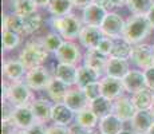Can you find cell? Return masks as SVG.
<instances>
[{
  "instance_id": "1",
  "label": "cell",
  "mask_w": 154,
  "mask_h": 134,
  "mask_svg": "<svg viewBox=\"0 0 154 134\" xmlns=\"http://www.w3.org/2000/svg\"><path fill=\"white\" fill-rule=\"evenodd\" d=\"M47 58H48V51L44 48L40 38L27 42L19 54V61L27 70H31V68L38 66H43Z\"/></svg>"
},
{
  "instance_id": "2",
  "label": "cell",
  "mask_w": 154,
  "mask_h": 134,
  "mask_svg": "<svg viewBox=\"0 0 154 134\" xmlns=\"http://www.w3.org/2000/svg\"><path fill=\"white\" fill-rule=\"evenodd\" d=\"M152 26L147 22L146 16H140V15H133L126 20L125 31H123L122 38L127 42L135 46V44L142 43V40L149 36L152 31Z\"/></svg>"
},
{
  "instance_id": "3",
  "label": "cell",
  "mask_w": 154,
  "mask_h": 134,
  "mask_svg": "<svg viewBox=\"0 0 154 134\" xmlns=\"http://www.w3.org/2000/svg\"><path fill=\"white\" fill-rule=\"evenodd\" d=\"M3 99H8L15 107L27 106L32 102V90L22 80L3 82Z\"/></svg>"
},
{
  "instance_id": "4",
  "label": "cell",
  "mask_w": 154,
  "mask_h": 134,
  "mask_svg": "<svg viewBox=\"0 0 154 134\" xmlns=\"http://www.w3.org/2000/svg\"><path fill=\"white\" fill-rule=\"evenodd\" d=\"M51 26L55 30V32H58L64 40L76 39L79 36V34H81L82 28H83L82 22L74 14H69L66 16H60V17L52 16Z\"/></svg>"
},
{
  "instance_id": "5",
  "label": "cell",
  "mask_w": 154,
  "mask_h": 134,
  "mask_svg": "<svg viewBox=\"0 0 154 134\" xmlns=\"http://www.w3.org/2000/svg\"><path fill=\"white\" fill-rule=\"evenodd\" d=\"M52 79L50 71L44 66H38L27 70L24 76V83L31 90H46L50 80Z\"/></svg>"
},
{
  "instance_id": "6",
  "label": "cell",
  "mask_w": 154,
  "mask_h": 134,
  "mask_svg": "<svg viewBox=\"0 0 154 134\" xmlns=\"http://www.w3.org/2000/svg\"><path fill=\"white\" fill-rule=\"evenodd\" d=\"M126 20L117 12H107L105 20H103L100 30H102L103 35L111 39H119L122 38L123 31H125Z\"/></svg>"
},
{
  "instance_id": "7",
  "label": "cell",
  "mask_w": 154,
  "mask_h": 134,
  "mask_svg": "<svg viewBox=\"0 0 154 134\" xmlns=\"http://www.w3.org/2000/svg\"><path fill=\"white\" fill-rule=\"evenodd\" d=\"M55 58L58 63H66L76 66L82 61V54L78 44H75L72 40H64L63 44L59 47V50L55 54Z\"/></svg>"
},
{
  "instance_id": "8",
  "label": "cell",
  "mask_w": 154,
  "mask_h": 134,
  "mask_svg": "<svg viewBox=\"0 0 154 134\" xmlns=\"http://www.w3.org/2000/svg\"><path fill=\"white\" fill-rule=\"evenodd\" d=\"M133 63L141 70H147V68L153 67L154 63V52H153V46L146 43H140L133 46V52L131 58Z\"/></svg>"
},
{
  "instance_id": "9",
  "label": "cell",
  "mask_w": 154,
  "mask_h": 134,
  "mask_svg": "<svg viewBox=\"0 0 154 134\" xmlns=\"http://www.w3.org/2000/svg\"><path fill=\"white\" fill-rule=\"evenodd\" d=\"M100 83V91H102V97L109 98L111 101H115L117 98L122 97L125 93V86H123L122 79L112 78V76H107L102 78L99 80Z\"/></svg>"
},
{
  "instance_id": "10",
  "label": "cell",
  "mask_w": 154,
  "mask_h": 134,
  "mask_svg": "<svg viewBox=\"0 0 154 134\" xmlns=\"http://www.w3.org/2000/svg\"><path fill=\"white\" fill-rule=\"evenodd\" d=\"M135 113H137V109L133 105L131 98L129 97L122 95V97L117 98L112 103V114H115L123 122H130Z\"/></svg>"
},
{
  "instance_id": "11",
  "label": "cell",
  "mask_w": 154,
  "mask_h": 134,
  "mask_svg": "<svg viewBox=\"0 0 154 134\" xmlns=\"http://www.w3.org/2000/svg\"><path fill=\"white\" fill-rule=\"evenodd\" d=\"M106 15H107V10L106 8L91 3L85 10H82V23L85 26L100 27L103 20H105Z\"/></svg>"
},
{
  "instance_id": "12",
  "label": "cell",
  "mask_w": 154,
  "mask_h": 134,
  "mask_svg": "<svg viewBox=\"0 0 154 134\" xmlns=\"http://www.w3.org/2000/svg\"><path fill=\"white\" fill-rule=\"evenodd\" d=\"M105 36L100 30V27H94V26H83L81 34H79L78 39L81 44L87 50L97 48L99 42Z\"/></svg>"
},
{
  "instance_id": "13",
  "label": "cell",
  "mask_w": 154,
  "mask_h": 134,
  "mask_svg": "<svg viewBox=\"0 0 154 134\" xmlns=\"http://www.w3.org/2000/svg\"><path fill=\"white\" fill-rule=\"evenodd\" d=\"M64 105L70 107L74 113H79L82 110L87 109L90 102H88L87 97H86L85 91L79 87H71L64 98Z\"/></svg>"
},
{
  "instance_id": "14",
  "label": "cell",
  "mask_w": 154,
  "mask_h": 134,
  "mask_svg": "<svg viewBox=\"0 0 154 134\" xmlns=\"http://www.w3.org/2000/svg\"><path fill=\"white\" fill-rule=\"evenodd\" d=\"M125 90L130 94H134L137 91H141L143 89H147L146 86V78H145V73L140 70H130L122 79Z\"/></svg>"
},
{
  "instance_id": "15",
  "label": "cell",
  "mask_w": 154,
  "mask_h": 134,
  "mask_svg": "<svg viewBox=\"0 0 154 134\" xmlns=\"http://www.w3.org/2000/svg\"><path fill=\"white\" fill-rule=\"evenodd\" d=\"M12 121L17 126V129H22V130H28L29 127L34 126V125L38 122L36 118H35V115H34V113H32L31 107H29V105L15 107Z\"/></svg>"
},
{
  "instance_id": "16",
  "label": "cell",
  "mask_w": 154,
  "mask_h": 134,
  "mask_svg": "<svg viewBox=\"0 0 154 134\" xmlns=\"http://www.w3.org/2000/svg\"><path fill=\"white\" fill-rule=\"evenodd\" d=\"M154 123V117L149 110H137L133 120L130 121L131 129L137 134H146Z\"/></svg>"
},
{
  "instance_id": "17",
  "label": "cell",
  "mask_w": 154,
  "mask_h": 134,
  "mask_svg": "<svg viewBox=\"0 0 154 134\" xmlns=\"http://www.w3.org/2000/svg\"><path fill=\"white\" fill-rule=\"evenodd\" d=\"M76 76H78V67L76 66L66 64V63L56 64L55 71H54V78L66 83L69 87L76 86Z\"/></svg>"
},
{
  "instance_id": "18",
  "label": "cell",
  "mask_w": 154,
  "mask_h": 134,
  "mask_svg": "<svg viewBox=\"0 0 154 134\" xmlns=\"http://www.w3.org/2000/svg\"><path fill=\"white\" fill-rule=\"evenodd\" d=\"M27 68L23 66V63L19 59H8L3 63V75L5 79L11 82H17L26 76Z\"/></svg>"
},
{
  "instance_id": "19",
  "label": "cell",
  "mask_w": 154,
  "mask_h": 134,
  "mask_svg": "<svg viewBox=\"0 0 154 134\" xmlns=\"http://www.w3.org/2000/svg\"><path fill=\"white\" fill-rule=\"evenodd\" d=\"M52 106L50 103V101L44 99V98H39V99H34L31 102V107L32 113H34L35 118H36L38 122L40 123H47L48 121L51 120V113H52Z\"/></svg>"
},
{
  "instance_id": "20",
  "label": "cell",
  "mask_w": 154,
  "mask_h": 134,
  "mask_svg": "<svg viewBox=\"0 0 154 134\" xmlns=\"http://www.w3.org/2000/svg\"><path fill=\"white\" fill-rule=\"evenodd\" d=\"M83 61H85V66L93 68L97 73L102 74L106 70V64H107L109 58L103 54H100L98 50L93 48V50H87L86 54L83 55Z\"/></svg>"
},
{
  "instance_id": "21",
  "label": "cell",
  "mask_w": 154,
  "mask_h": 134,
  "mask_svg": "<svg viewBox=\"0 0 154 134\" xmlns=\"http://www.w3.org/2000/svg\"><path fill=\"white\" fill-rule=\"evenodd\" d=\"M69 90H70V87L66 85V83L60 82V80L56 79V78H52L50 80L48 86L46 87L47 95H48V98L54 103H63L64 98H66L67 93H69Z\"/></svg>"
},
{
  "instance_id": "22",
  "label": "cell",
  "mask_w": 154,
  "mask_h": 134,
  "mask_svg": "<svg viewBox=\"0 0 154 134\" xmlns=\"http://www.w3.org/2000/svg\"><path fill=\"white\" fill-rule=\"evenodd\" d=\"M75 118V113L67 107L64 103H54L51 113V120L58 125H63V126H69Z\"/></svg>"
},
{
  "instance_id": "23",
  "label": "cell",
  "mask_w": 154,
  "mask_h": 134,
  "mask_svg": "<svg viewBox=\"0 0 154 134\" xmlns=\"http://www.w3.org/2000/svg\"><path fill=\"white\" fill-rule=\"evenodd\" d=\"M129 71H130V68H129L127 61H122V59H117V58H112V56H109V61H107L106 70H105L107 76L123 79Z\"/></svg>"
},
{
  "instance_id": "24",
  "label": "cell",
  "mask_w": 154,
  "mask_h": 134,
  "mask_svg": "<svg viewBox=\"0 0 154 134\" xmlns=\"http://www.w3.org/2000/svg\"><path fill=\"white\" fill-rule=\"evenodd\" d=\"M98 127L100 134H119L123 130V121L111 113L110 115L99 120Z\"/></svg>"
},
{
  "instance_id": "25",
  "label": "cell",
  "mask_w": 154,
  "mask_h": 134,
  "mask_svg": "<svg viewBox=\"0 0 154 134\" xmlns=\"http://www.w3.org/2000/svg\"><path fill=\"white\" fill-rule=\"evenodd\" d=\"M100 74L97 73L95 70L87 67V66H81L78 67V76H76V87L85 89L87 85L94 82H98Z\"/></svg>"
},
{
  "instance_id": "26",
  "label": "cell",
  "mask_w": 154,
  "mask_h": 134,
  "mask_svg": "<svg viewBox=\"0 0 154 134\" xmlns=\"http://www.w3.org/2000/svg\"><path fill=\"white\" fill-rule=\"evenodd\" d=\"M112 103H114V101L105 98V97H99L98 99L90 102L88 107L95 113L99 120H102V118L107 117V115H110L112 113Z\"/></svg>"
},
{
  "instance_id": "27",
  "label": "cell",
  "mask_w": 154,
  "mask_h": 134,
  "mask_svg": "<svg viewBox=\"0 0 154 134\" xmlns=\"http://www.w3.org/2000/svg\"><path fill=\"white\" fill-rule=\"evenodd\" d=\"M131 52H133V44L130 42H127L123 38L114 39V47H112L110 56L117 59H122V61H127V59L131 58Z\"/></svg>"
},
{
  "instance_id": "28",
  "label": "cell",
  "mask_w": 154,
  "mask_h": 134,
  "mask_svg": "<svg viewBox=\"0 0 154 134\" xmlns=\"http://www.w3.org/2000/svg\"><path fill=\"white\" fill-rule=\"evenodd\" d=\"M153 91L149 89H143L141 91L131 94V101L133 105L135 106L137 110H149L152 106V101H153Z\"/></svg>"
},
{
  "instance_id": "29",
  "label": "cell",
  "mask_w": 154,
  "mask_h": 134,
  "mask_svg": "<svg viewBox=\"0 0 154 134\" xmlns=\"http://www.w3.org/2000/svg\"><path fill=\"white\" fill-rule=\"evenodd\" d=\"M3 30L16 32V34H24L23 16L17 15L16 12L4 15V17H3Z\"/></svg>"
},
{
  "instance_id": "30",
  "label": "cell",
  "mask_w": 154,
  "mask_h": 134,
  "mask_svg": "<svg viewBox=\"0 0 154 134\" xmlns=\"http://www.w3.org/2000/svg\"><path fill=\"white\" fill-rule=\"evenodd\" d=\"M75 123L81 125V126H83V127H88V129H94L95 126H98L99 118L97 117V114L90 109V107H87V109L76 113Z\"/></svg>"
},
{
  "instance_id": "31",
  "label": "cell",
  "mask_w": 154,
  "mask_h": 134,
  "mask_svg": "<svg viewBox=\"0 0 154 134\" xmlns=\"http://www.w3.org/2000/svg\"><path fill=\"white\" fill-rule=\"evenodd\" d=\"M72 7L74 4L71 0H51L47 10L54 17H60L71 14Z\"/></svg>"
},
{
  "instance_id": "32",
  "label": "cell",
  "mask_w": 154,
  "mask_h": 134,
  "mask_svg": "<svg viewBox=\"0 0 154 134\" xmlns=\"http://www.w3.org/2000/svg\"><path fill=\"white\" fill-rule=\"evenodd\" d=\"M43 24V17L39 12H34L23 16V27H24V34L31 35L34 32L39 31Z\"/></svg>"
},
{
  "instance_id": "33",
  "label": "cell",
  "mask_w": 154,
  "mask_h": 134,
  "mask_svg": "<svg viewBox=\"0 0 154 134\" xmlns=\"http://www.w3.org/2000/svg\"><path fill=\"white\" fill-rule=\"evenodd\" d=\"M126 5L133 15L146 16L150 8L154 5V0H127Z\"/></svg>"
},
{
  "instance_id": "34",
  "label": "cell",
  "mask_w": 154,
  "mask_h": 134,
  "mask_svg": "<svg viewBox=\"0 0 154 134\" xmlns=\"http://www.w3.org/2000/svg\"><path fill=\"white\" fill-rule=\"evenodd\" d=\"M40 40H42L44 48L48 51V54H55L64 42V39L58 32H48L46 36L40 38Z\"/></svg>"
},
{
  "instance_id": "35",
  "label": "cell",
  "mask_w": 154,
  "mask_h": 134,
  "mask_svg": "<svg viewBox=\"0 0 154 134\" xmlns=\"http://www.w3.org/2000/svg\"><path fill=\"white\" fill-rule=\"evenodd\" d=\"M38 5L34 0H14V12H16L20 16L38 12Z\"/></svg>"
},
{
  "instance_id": "36",
  "label": "cell",
  "mask_w": 154,
  "mask_h": 134,
  "mask_svg": "<svg viewBox=\"0 0 154 134\" xmlns=\"http://www.w3.org/2000/svg\"><path fill=\"white\" fill-rule=\"evenodd\" d=\"M2 43H3V50L4 51H12L20 44V34L3 30Z\"/></svg>"
},
{
  "instance_id": "37",
  "label": "cell",
  "mask_w": 154,
  "mask_h": 134,
  "mask_svg": "<svg viewBox=\"0 0 154 134\" xmlns=\"http://www.w3.org/2000/svg\"><path fill=\"white\" fill-rule=\"evenodd\" d=\"M85 91L86 97H87L88 102H93V101L98 99L99 97H102V91H100V83L99 80L98 82H94V83H90L87 85L85 89H82Z\"/></svg>"
},
{
  "instance_id": "38",
  "label": "cell",
  "mask_w": 154,
  "mask_h": 134,
  "mask_svg": "<svg viewBox=\"0 0 154 134\" xmlns=\"http://www.w3.org/2000/svg\"><path fill=\"white\" fill-rule=\"evenodd\" d=\"M112 47H114V39L111 38H107V36H103L102 40L99 42L98 47L95 50H98L100 54L106 56H110L111 55V51H112Z\"/></svg>"
},
{
  "instance_id": "39",
  "label": "cell",
  "mask_w": 154,
  "mask_h": 134,
  "mask_svg": "<svg viewBox=\"0 0 154 134\" xmlns=\"http://www.w3.org/2000/svg\"><path fill=\"white\" fill-rule=\"evenodd\" d=\"M15 106L8 99H3V121L12 120Z\"/></svg>"
},
{
  "instance_id": "40",
  "label": "cell",
  "mask_w": 154,
  "mask_h": 134,
  "mask_svg": "<svg viewBox=\"0 0 154 134\" xmlns=\"http://www.w3.org/2000/svg\"><path fill=\"white\" fill-rule=\"evenodd\" d=\"M46 134H70V129H69V126L54 123V125L47 127Z\"/></svg>"
},
{
  "instance_id": "41",
  "label": "cell",
  "mask_w": 154,
  "mask_h": 134,
  "mask_svg": "<svg viewBox=\"0 0 154 134\" xmlns=\"http://www.w3.org/2000/svg\"><path fill=\"white\" fill-rule=\"evenodd\" d=\"M17 132V126L12 120L2 121V134H15Z\"/></svg>"
},
{
  "instance_id": "42",
  "label": "cell",
  "mask_w": 154,
  "mask_h": 134,
  "mask_svg": "<svg viewBox=\"0 0 154 134\" xmlns=\"http://www.w3.org/2000/svg\"><path fill=\"white\" fill-rule=\"evenodd\" d=\"M69 129H70V134H95V132L93 129L83 127L78 123L71 125V126H69Z\"/></svg>"
},
{
  "instance_id": "43",
  "label": "cell",
  "mask_w": 154,
  "mask_h": 134,
  "mask_svg": "<svg viewBox=\"0 0 154 134\" xmlns=\"http://www.w3.org/2000/svg\"><path fill=\"white\" fill-rule=\"evenodd\" d=\"M145 73V78H146V86L149 90H152L154 93V66L147 68L143 71Z\"/></svg>"
},
{
  "instance_id": "44",
  "label": "cell",
  "mask_w": 154,
  "mask_h": 134,
  "mask_svg": "<svg viewBox=\"0 0 154 134\" xmlns=\"http://www.w3.org/2000/svg\"><path fill=\"white\" fill-rule=\"evenodd\" d=\"M46 132H47L46 123H40V122H36L34 126H31L28 129L29 134H46Z\"/></svg>"
},
{
  "instance_id": "45",
  "label": "cell",
  "mask_w": 154,
  "mask_h": 134,
  "mask_svg": "<svg viewBox=\"0 0 154 134\" xmlns=\"http://www.w3.org/2000/svg\"><path fill=\"white\" fill-rule=\"evenodd\" d=\"M75 8H79V10H85L87 5H90L93 3V0H71Z\"/></svg>"
},
{
  "instance_id": "46",
  "label": "cell",
  "mask_w": 154,
  "mask_h": 134,
  "mask_svg": "<svg viewBox=\"0 0 154 134\" xmlns=\"http://www.w3.org/2000/svg\"><path fill=\"white\" fill-rule=\"evenodd\" d=\"M93 3H94V4H97V5H100V7L106 8V10H107L109 7H111V2H110V0H93Z\"/></svg>"
},
{
  "instance_id": "47",
  "label": "cell",
  "mask_w": 154,
  "mask_h": 134,
  "mask_svg": "<svg viewBox=\"0 0 154 134\" xmlns=\"http://www.w3.org/2000/svg\"><path fill=\"white\" fill-rule=\"evenodd\" d=\"M146 19H147V22L150 23L152 28L154 30V5H153L152 8H150L149 12H147V15H146Z\"/></svg>"
},
{
  "instance_id": "48",
  "label": "cell",
  "mask_w": 154,
  "mask_h": 134,
  "mask_svg": "<svg viewBox=\"0 0 154 134\" xmlns=\"http://www.w3.org/2000/svg\"><path fill=\"white\" fill-rule=\"evenodd\" d=\"M35 2V4L38 5V7H40V8H48V5H50V3H51V0H34Z\"/></svg>"
},
{
  "instance_id": "49",
  "label": "cell",
  "mask_w": 154,
  "mask_h": 134,
  "mask_svg": "<svg viewBox=\"0 0 154 134\" xmlns=\"http://www.w3.org/2000/svg\"><path fill=\"white\" fill-rule=\"evenodd\" d=\"M110 2H111V7H117V8L123 7V5L127 4V0H110Z\"/></svg>"
},
{
  "instance_id": "50",
  "label": "cell",
  "mask_w": 154,
  "mask_h": 134,
  "mask_svg": "<svg viewBox=\"0 0 154 134\" xmlns=\"http://www.w3.org/2000/svg\"><path fill=\"white\" fill-rule=\"evenodd\" d=\"M149 111L153 114V117H154V95H153V101H152V106H150V109H149Z\"/></svg>"
},
{
  "instance_id": "51",
  "label": "cell",
  "mask_w": 154,
  "mask_h": 134,
  "mask_svg": "<svg viewBox=\"0 0 154 134\" xmlns=\"http://www.w3.org/2000/svg\"><path fill=\"white\" fill-rule=\"evenodd\" d=\"M15 134H29L28 130H22V129H17V132Z\"/></svg>"
},
{
  "instance_id": "52",
  "label": "cell",
  "mask_w": 154,
  "mask_h": 134,
  "mask_svg": "<svg viewBox=\"0 0 154 134\" xmlns=\"http://www.w3.org/2000/svg\"><path fill=\"white\" fill-rule=\"evenodd\" d=\"M119 134H137V133H134L133 130H122Z\"/></svg>"
},
{
  "instance_id": "53",
  "label": "cell",
  "mask_w": 154,
  "mask_h": 134,
  "mask_svg": "<svg viewBox=\"0 0 154 134\" xmlns=\"http://www.w3.org/2000/svg\"><path fill=\"white\" fill-rule=\"evenodd\" d=\"M146 134H154V123L152 125V127H150V129H149V132H147Z\"/></svg>"
},
{
  "instance_id": "54",
  "label": "cell",
  "mask_w": 154,
  "mask_h": 134,
  "mask_svg": "<svg viewBox=\"0 0 154 134\" xmlns=\"http://www.w3.org/2000/svg\"><path fill=\"white\" fill-rule=\"evenodd\" d=\"M153 52H154V44H153ZM153 66H154V63H153Z\"/></svg>"
},
{
  "instance_id": "55",
  "label": "cell",
  "mask_w": 154,
  "mask_h": 134,
  "mask_svg": "<svg viewBox=\"0 0 154 134\" xmlns=\"http://www.w3.org/2000/svg\"><path fill=\"white\" fill-rule=\"evenodd\" d=\"M99 134H100V133H99Z\"/></svg>"
}]
</instances>
